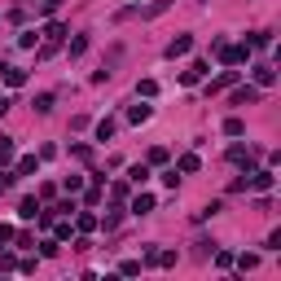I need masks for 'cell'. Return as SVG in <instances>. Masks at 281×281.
I'll list each match as a JSON object with an SVG mask.
<instances>
[{
    "instance_id": "11",
    "label": "cell",
    "mask_w": 281,
    "mask_h": 281,
    "mask_svg": "<svg viewBox=\"0 0 281 281\" xmlns=\"http://www.w3.org/2000/svg\"><path fill=\"white\" fill-rule=\"evenodd\" d=\"M180 172H198V154H184V158H180Z\"/></svg>"
},
{
    "instance_id": "8",
    "label": "cell",
    "mask_w": 281,
    "mask_h": 281,
    "mask_svg": "<svg viewBox=\"0 0 281 281\" xmlns=\"http://www.w3.org/2000/svg\"><path fill=\"white\" fill-rule=\"evenodd\" d=\"M233 79H238V71H224V75H220L216 84H211V92H220V88H228V84H233Z\"/></svg>"
},
{
    "instance_id": "3",
    "label": "cell",
    "mask_w": 281,
    "mask_h": 281,
    "mask_svg": "<svg viewBox=\"0 0 281 281\" xmlns=\"http://www.w3.org/2000/svg\"><path fill=\"white\" fill-rule=\"evenodd\" d=\"M18 216H22V220H35V216H40V202H35V198H22Z\"/></svg>"
},
{
    "instance_id": "6",
    "label": "cell",
    "mask_w": 281,
    "mask_h": 281,
    "mask_svg": "<svg viewBox=\"0 0 281 281\" xmlns=\"http://www.w3.org/2000/svg\"><path fill=\"white\" fill-rule=\"evenodd\" d=\"M255 79H260V84L268 88V84H272V79H277V75H272V66H255Z\"/></svg>"
},
{
    "instance_id": "2",
    "label": "cell",
    "mask_w": 281,
    "mask_h": 281,
    "mask_svg": "<svg viewBox=\"0 0 281 281\" xmlns=\"http://www.w3.org/2000/svg\"><path fill=\"white\" fill-rule=\"evenodd\" d=\"M255 101H260L255 88H238V92H233V106H255Z\"/></svg>"
},
{
    "instance_id": "12",
    "label": "cell",
    "mask_w": 281,
    "mask_h": 281,
    "mask_svg": "<svg viewBox=\"0 0 281 281\" xmlns=\"http://www.w3.org/2000/svg\"><path fill=\"white\" fill-rule=\"evenodd\" d=\"M57 5H62V0H35V9H40V13H53Z\"/></svg>"
},
{
    "instance_id": "7",
    "label": "cell",
    "mask_w": 281,
    "mask_h": 281,
    "mask_svg": "<svg viewBox=\"0 0 281 281\" xmlns=\"http://www.w3.org/2000/svg\"><path fill=\"white\" fill-rule=\"evenodd\" d=\"M22 79H27V75H22L18 66H9V71H5V84H9V88H18V84H22Z\"/></svg>"
},
{
    "instance_id": "1",
    "label": "cell",
    "mask_w": 281,
    "mask_h": 281,
    "mask_svg": "<svg viewBox=\"0 0 281 281\" xmlns=\"http://www.w3.org/2000/svg\"><path fill=\"white\" fill-rule=\"evenodd\" d=\"M189 49H194V40H189V35H176V40L167 44V57H184Z\"/></svg>"
},
{
    "instance_id": "9",
    "label": "cell",
    "mask_w": 281,
    "mask_h": 281,
    "mask_svg": "<svg viewBox=\"0 0 281 281\" xmlns=\"http://www.w3.org/2000/svg\"><path fill=\"white\" fill-rule=\"evenodd\" d=\"M35 110H40V114H49V110H53V97H49V92H40V97H35Z\"/></svg>"
},
{
    "instance_id": "4",
    "label": "cell",
    "mask_w": 281,
    "mask_h": 281,
    "mask_svg": "<svg viewBox=\"0 0 281 281\" xmlns=\"http://www.w3.org/2000/svg\"><path fill=\"white\" fill-rule=\"evenodd\" d=\"M132 211H136V216H150V211H154V198H150V194H140L136 202H132Z\"/></svg>"
},
{
    "instance_id": "5",
    "label": "cell",
    "mask_w": 281,
    "mask_h": 281,
    "mask_svg": "<svg viewBox=\"0 0 281 281\" xmlns=\"http://www.w3.org/2000/svg\"><path fill=\"white\" fill-rule=\"evenodd\" d=\"M202 75H206V62H194L189 71H184V84H198Z\"/></svg>"
},
{
    "instance_id": "10",
    "label": "cell",
    "mask_w": 281,
    "mask_h": 281,
    "mask_svg": "<svg viewBox=\"0 0 281 281\" xmlns=\"http://www.w3.org/2000/svg\"><path fill=\"white\" fill-rule=\"evenodd\" d=\"M132 123H140V119H150V106H132V114H128Z\"/></svg>"
}]
</instances>
